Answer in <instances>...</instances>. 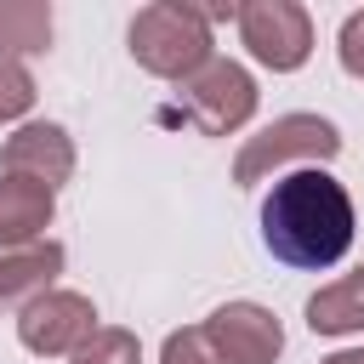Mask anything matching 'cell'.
Segmentation results:
<instances>
[{"label": "cell", "instance_id": "2", "mask_svg": "<svg viewBox=\"0 0 364 364\" xmlns=\"http://www.w3.org/2000/svg\"><path fill=\"white\" fill-rule=\"evenodd\" d=\"M131 57L136 68H148L154 80H193L210 57H216V40H210V23L193 0H154L131 17Z\"/></svg>", "mask_w": 364, "mask_h": 364}, {"label": "cell", "instance_id": "3", "mask_svg": "<svg viewBox=\"0 0 364 364\" xmlns=\"http://www.w3.org/2000/svg\"><path fill=\"white\" fill-rule=\"evenodd\" d=\"M336 154H341V131L330 119H318V114H279L273 125L245 136V148L233 159V182L256 188V182H267L284 165H296V171L301 165H330Z\"/></svg>", "mask_w": 364, "mask_h": 364}, {"label": "cell", "instance_id": "13", "mask_svg": "<svg viewBox=\"0 0 364 364\" xmlns=\"http://www.w3.org/2000/svg\"><path fill=\"white\" fill-rule=\"evenodd\" d=\"M68 364H142V341L119 324H97V336L80 353H68Z\"/></svg>", "mask_w": 364, "mask_h": 364}, {"label": "cell", "instance_id": "7", "mask_svg": "<svg viewBox=\"0 0 364 364\" xmlns=\"http://www.w3.org/2000/svg\"><path fill=\"white\" fill-rule=\"evenodd\" d=\"M205 336L222 353V364H273L284 353V324L262 301H222L205 318Z\"/></svg>", "mask_w": 364, "mask_h": 364}, {"label": "cell", "instance_id": "8", "mask_svg": "<svg viewBox=\"0 0 364 364\" xmlns=\"http://www.w3.org/2000/svg\"><path fill=\"white\" fill-rule=\"evenodd\" d=\"M0 165H6V176H28V182H46L57 193L74 176V136L57 119H28L6 136Z\"/></svg>", "mask_w": 364, "mask_h": 364}, {"label": "cell", "instance_id": "6", "mask_svg": "<svg viewBox=\"0 0 364 364\" xmlns=\"http://www.w3.org/2000/svg\"><path fill=\"white\" fill-rule=\"evenodd\" d=\"M97 336V307L80 290H46L17 313V341L34 358H68Z\"/></svg>", "mask_w": 364, "mask_h": 364}, {"label": "cell", "instance_id": "4", "mask_svg": "<svg viewBox=\"0 0 364 364\" xmlns=\"http://www.w3.org/2000/svg\"><path fill=\"white\" fill-rule=\"evenodd\" d=\"M176 114L188 125H199L205 136H233L256 114V80H250V68L233 63V57H210L193 80L176 85Z\"/></svg>", "mask_w": 364, "mask_h": 364}, {"label": "cell", "instance_id": "11", "mask_svg": "<svg viewBox=\"0 0 364 364\" xmlns=\"http://www.w3.org/2000/svg\"><path fill=\"white\" fill-rule=\"evenodd\" d=\"M307 330L313 336H358L364 330V284H358V273H347V279H336V284L307 296Z\"/></svg>", "mask_w": 364, "mask_h": 364}, {"label": "cell", "instance_id": "5", "mask_svg": "<svg viewBox=\"0 0 364 364\" xmlns=\"http://www.w3.org/2000/svg\"><path fill=\"white\" fill-rule=\"evenodd\" d=\"M233 23H239L245 51L273 74H296L313 57V17L296 0H245L233 6Z\"/></svg>", "mask_w": 364, "mask_h": 364}, {"label": "cell", "instance_id": "17", "mask_svg": "<svg viewBox=\"0 0 364 364\" xmlns=\"http://www.w3.org/2000/svg\"><path fill=\"white\" fill-rule=\"evenodd\" d=\"M318 364H364V347H336V353L318 358Z\"/></svg>", "mask_w": 364, "mask_h": 364}, {"label": "cell", "instance_id": "15", "mask_svg": "<svg viewBox=\"0 0 364 364\" xmlns=\"http://www.w3.org/2000/svg\"><path fill=\"white\" fill-rule=\"evenodd\" d=\"M159 364H222V353L210 347L205 324H188V330H171V336H165Z\"/></svg>", "mask_w": 364, "mask_h": 364}, {"label": "cell", "instance_id": "16", "mask_svg": "<svg viewBox=\"0 0 364 364\" xmlns=\"http://www.w3.org/2000/svg\"><path fill=\"white\" fill-rule=\"evenodd\" d=\"M336 57L353 80H364V6L341 17V34H336Z\"/></svg>", "mask_w": 364, "mask_h": 364}, {"label": "cell", "instance_id": "10", "mask_svg": "<svg viewBox=\"0 0 364 364\" xmlns=\"http://www.w3.org/2000/svg\"><path fill=\"white\" fill-rule=\"evenodd\" d=\"M57 216V193L46 182H28V176H6L0 171V250H23V245H40L46 228Z\"/></svg>", "mask_w": 364, "mask_h": 364}, {"label": "cell", "instance_id": "12", "mask_svg": "<svg viewBox=\"0 0 364 364\" xmlns=\"http://www.w3.org/2000/svg\"><path fill=\"white\" fill-rule=\"evenodd\" d=\"M51 46V11L40 0H0V57H34Z\"/></svg>", "mask_w": 364, "mask_h": 364}, {"label": "cell", "instance_id": "18", "mask_svg": "<svg viewBox=\"0 0 364 364\" xmlns=\"http://www.w3.org/2000/svg\"><path fill=\"white\" fill-rule=\"evenodd\" d=\"M358 284H364V267H358Z\"/></svg>", "mask_w": 364, "mask_h": 364}, {"label": "cell", "instance_id": "1", "mask_svg": "<svg viewBox=\"0 0 364 364\" xmlns=\"http://www.w3.org/2000/svg\"><path fill=\"white\" fill-rule=\"evenodd\" d=\"M353 233H358L353 193L324 165L284 171L267 188V199H262V245L284 267L324 273V267H336L353 250Z\"/></svg>", "mask_w": 364, "mask_h": 364}, {"label": "cell", "instance_id": "14", "mask_svg": "<svg viewBox=\"0 0 364 364\" xmlns=\"http://www.w3.org/2000/svg\"><path fill=\"white\" fill-rule=\"evenodd\" d=\"M34 74L17 63V57H0V125H11V119H23L28 108H34Z\"/></svg>", "mask_w": 364, "mask_h": 364}, {"label": "cell", "instance_id": "9", "mask_svg": "<svg viewBox=\"0 0 364 364\" xmlns=\"http://www.w3.org/2000/svg\"><path fill=\"white\" fill-rule=\"evenodd\" d=\"M63 262H68V250L57 239L23 245V250H0V313H23L46 290H57Z\"/></svg>", "mask_w": 364, "mask_h": 364}]
</instances>
